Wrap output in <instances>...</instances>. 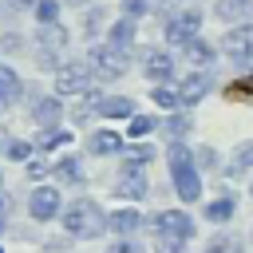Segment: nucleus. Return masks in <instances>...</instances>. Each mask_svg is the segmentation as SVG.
Returning a JSON list of instances; mask_svg holds the SVG:
<instances>
[{
    "label": "nucleus",
    "instance_id": "obj_1",
    "mask_svg": "<svg viewBox=\"0 0 253 253\" xmlns=\"http://www.w3.org/2000/svg\"><path fill=\"white\" fill-rule=\"evenodd\" d=\"M166 162H170V178H174L178 198L198 202V198H202V178H198V166H194V150H190L186 142H170Z\"/></svg>",
    "mask_w": 253,
    "mask_h": 253
},
{
    "label": "nucleus",
    "instance_id": "obj_2",
    "mask_svg": "<svg viewBox=\"0 0 253 253\" xmlns=\"http://www.w3.org/2000/svg\"><path fill=\"white\" fill-rule=\"evenodd\" d=\"M63 229H67L71 237H79V241L99 237V233L107 229V213H103L95 202L75 198V202H67V206H63Z\"/></svg>",
    "mask_w": 253,
    "mask_h": 253
},
{
    "label": "nucleus",
    "instance_id": "obj_3",
    "mask_svg": "<svg viewBox=\"0 0 253 253\" xmlns=\"http://www.w3.org/2000/svg\"><path fill=\"white\" fill-rule=\"evenodd\" d=\"M126 55H130V51H123V47H115V43L107 40V43H95V47L87 51V63H91V71H95L99 79H119V75H126Z\"/></svg>",
    "mask_w": 253,
    "mask_h": 253
},
{
    "label": "nucleus",
    "instance_id": "obj_4",
    "mask_svg": "<svg viewBox=\"0 0 253 253\" xmlns=\"http://www.w3.org/2000/svg\"><path fill=\"white\" fill-rule=\"evenodd\" d=\"M91 79H95V71H91L87 59L59 63V71H55V95H83L91 87Z\"/></svg>",
    "mask_w": 253,
    "mask_h": 253
},
{
    "label": "nucleus",
    "instance_id": "obj_5",
    "mask_svg": "<svg viewBox=\"0 0 253 253\" xmlns=\"http://www.w3.org/2000/svg\"><path fill=\"white\" fill-rule=\"evenodd\" d=\"M154 233H158V241H182L186 245L194 237V221L182 210H158L154 213Z\"/></svg>",
    "mask_w": 253,
    "mask_h": 253
},
{
    "label": "nucleus",
    "instance_id": "obj_6",
    "mask_svg": "<svg viewBox=\"0 0 253 253\" xmlns=\"http://www.w3.org/2000/svg\"><path fill=\"white\" fill-rule=\"evenodd\" d=\"M221 55L233 59V63H253V24H233L225 36H221Z\"/></svg>",
    "mask_w": 253,
    "mask_h": 253
},
{
    "label": "nucleus",
    "instance_id": "obj_7",
    "mask_svg": "<svg viewBox=\"0 0 253 253\" xmlns=\"http://www.w3.org/2000/svg\"><path fill=\"white\" fill-rule=\"evenodd\" d=\"M202 32V12L198 8H182L174 20H166V40L174 43V47H182L186 40H194Z\"/></svg>",
    "mask_w": 253,
    "mask_h": 253
},
{
    "label": "nucleus",
    "instance_id": "obj_8",
    "mask_svg": "<svg viewBox=\"0 0 253 253\" xmlns=\"http://www.w3.org/2000/svg\"><path fill=\"white\" fill-rule=\"evenodd\" d=\"M210 87H213V75L206 71V67H190V75L182 79V87H178V95H182V107H194V103H202L206 95H210Z\"/></svg>",
    "mask_w": 253,
    "mask_h": 253
},
{
    "label": "nucleus",
    "instance_id": "obj_9",
    "mask_svg": "<svg viewBox=\"0 0 253 253\" xmlns=\"http://www.w3.org/2000/svg\"><path fill=\"white\" fill-rule=\"evenodd\" d=\"M28 213H32L36 221H51V217L59 213V190H55V186H36L32 198H28Z\"/></svg>",
    "mask_w": 253,
    "mask_h": 253
},
{
    "label": "nucleus",
    "instance_id": "obj_10",
    "mask_svg": "<svg viewBox=\"0 0 253 253\" xmlns=\"http://www.w3.org/2000/svg\"><path fill=\"white\" fill-rule=\"evenodd\" d=\"M36 40H40V55L51 63V59L67 47V28H63L59 20H55V24H40V36H36Z\"/></svg>",
    "mask_w": 253,
    "mask_h": 253
},
{
    "label": "nucleus",
    "instance_id": "obj_11",
    "mask_svg": "<svg viewBox=\"0 0 253 253\" xmlns=\"http://www.w3.org/2000/svg\"><path fill=\"white\" fill-rule=\"evenodd\" d=\"M142 75L150 79V83H170V75H174V55L170 51H146L142 55Z\"/></svg>",
    "mask_w": 253,
    "mask_h": 253
},
{
    "label": "nucleus",
    "instance_id": "obj_12",
    "mask_svg": "<svg viewBox=\"0 0 253 253\" xmlns=\"http://www.w3.org/2000/svg\"><path fill=\"white\" fill-rule=\"evenodd\" d=\"M213 16L221 20V24H245L249 16H253V0H213Z\"/></svg>",
    "mask_w": 253,
    "mask_h": 253
},
{
    "label": "nucleus",
    "instance_id": "obj_13",
    "mask_svg": "<svg viewBox=\"0 0 253 253\" xmlns=\"http://www.w3.org/2000/svg\"><path fill=\"white\" fill-rule=\"evenodd\" d=\"M115 190H119V198H130V202L146 198V174H142V166H126Z\"/></svg>",
    "mask_w": 253,
    "mask_h": 253
},
{
    "label": "nucleus",
    "instance_id": "obj_14",
    "mask_svg": "<svg viewBox=\"0 0 253 253\" xmlns=\"http://www.w3.org/2000/svg\"><path fill=\"white\" fill-rule=\"evenodd\" d=\"M138 225H142V213H138L134 206H123V210L107 213V229H111V233H119V237H130Z\"/></svg>",
    "mask_w": 253,
    "mask_h": 253
},
{
    "label": "nucleus",
    "instance_id": "obj_15",
    "mask_svg": "<svg viewBox=\"0 0 253 253\" xmlns=\"http://www.w3.org/2000/svg\"><path fill=\"white\" fill-rule=\"evenodd\" d=\"M249 170H253V138H245V142L233 146V154L225 162V178H245Z\"/></svg>",
    "mask_w": 253,
    "mask_h": 253
},
{
    "label": "nucleus",
    "instance_id": "obj_16",
    "mask_svg": "<svg viewBox=\"0 0 253 253\" xmlns=\"http://www.w3.org/2000/svg\"><path fill=\"white\" fill-rule=\"evenodd\" d=\"M107 40H111L115 47H123V51H130V47H134V20H130V16H123V20H115V24L107 28Z\"/></svg>",
    "mask_w": 253,
    "mask_h": 253
},
{
    "label": "nucleus",
    "instance_id": "obj_17",
    "mask_svg": "<svg viewBox=\"0 0 253 253\" xmlns=\"http://www.w3.org/2000/svg\"><path fill=\"white\" fill-rule=\"evenodd\" d=\"M87 150H91V154H119V150H123V134H115V130H95V134L87 138Z\"/></svg>",
    "mask_w": 253,
    "mask_h": 253
},
{
    "label": "nucleus",
    "instance_id": "obj_18",
    "mask_svg": "<svg viewBox=\"0 0 253 253\" xmlns=\"http://www.w3.org/2000/svg\"><path fill=\"white\" fill-rule=\"evenodd\" d=\"M20 75L8 67V63H0V107H12L16 99H20Z\"/></svg>",
    "mask_w": 253,
    "mask_h": 253
},
{
    "label": "nucleus",
    "instance_id": "obj_19",
    "mask_svg": "<svg viewBox=\"0 0 253 253\" xmlns=\"http://www.w3.org/2000/svg\"><path fill=\"white\" fill-rule=\"evenodd\" d=\"M182 51H186V59H190L194 67H206V63L213 59V47H210V43H206L202 36H194V40H186V43H182Z\"/></svg>",
    "mask_w": 253,
    "mask_h": 253
},
{
    "label": "nucleus",
    "instance_id": "obj_20",
    "mask_svg": "<svg viewBox=\"0 0 253 253\" xmlns=\"http://www.w3.org/2000/svg\"><path fill=\"white\" fill-rule=\"evenodd\" d=\"M99 111H103L107 119H130V115H134V103H130L126 95H111V99H99Z\"/></svg>",
    "mask_w": 253,
    "mask_h": 253
},
{
    "label": "nucleus",
    "instance_id": "obj_21",
    "mask_svg": "<svg viewBox=\"0 0 253 253\" xmlns=\"http://www.w3.org/2000/svg\"><path fill=\"white\" fill-rule=\"evenodd\" d=\"M150 103H158V111H178L182 107V95L174 87H166V83H154L150 87Z\"/></svg>",
    "mask_w": 253,
    "mask_h": 253
},
{
    "label": "nucleus",
    "instance_id": "obj_22",
    "mask_svg": "<svg viewBox=\"0 0 253 253\" xmlns=\"http://www.w3.org/2000/svg\"><path fill=\"white\" fill-rule=\"evenodd\" d=\"M190 130H194V119H190V115H170V119L162 123V134H166L170 142H182Z\"/></svg>",
    "mask_w": 253,
    "mask_h": 253
},
{
    "label": "nucleus",
    "instance_id": "obj_23",
    "mask_svg": "<svg viewBox=\"0 0 253 253\" xmlns=\"http://www.w3.org/2000/svg\"><path fill=\"white\" fill-rule=\"evenodd\" d=\"M233 210H237V202H233L229 194H221L217 202H210V206H206V217L221 225V221H229V217H233Z\"/></svg>",
    "mask_w": 253,
    "mask_h": 253
},
{
    "label": "nucleus",
    "instance_id": "obj_24",
    "mask_svg": "<svg viewBox=\"0 0 253 253\" xmlns=\"http://www.w3.org/2000/svg\"><path fill=\"white\" fill-rule=\"evenodd\" d=\"M63 142H71V134L63 130V126H43L40 134H36V146H43V150H51V146H63Z\"/></svg>",
    "mask_w": 253,
    "mask_h": 253
},
{
    "label": "nucleus",
    "instance_id": "obj_25",
    "mask_svg": "<svg viewBox=\"0 0 253 253\" xmlns=\"http://www.w3.org/2000/svg\"><path fill=\"white\" fill-rule=\"evenodd\" d=\"M32 119L43 123V126H51V123L59 119V103H55V99H40V103L32 107Z\"/></svg>",
    "mask_w": 253,
    "mask_h": 253
},
{
    "label": "nucleus",
    "instance_id": "obj_26",
    "mask_svg": "<svg viewBox=\"0 0 253 253\" xmlns=\"http://www.w3.org/2000/svg\"><path fill=\"white\" fill-rule=\"evenodd\" d=\"M206 253H241V237H233V233H217V237L206 245Z\"/></svg>",
    "mask_w": 253,
    "mask_h": 253
},
{
    "label": "nucleus",
    "instance_id": "obj_27",
    "mask_svg": "<svg viewBox=\"0 0 253 253\" xmlns=\"http://www.w3.org/2000/svg\"><path fill=\"white\" fill-rule=\"evenodd\" d=\"M154 158V146H126L123 150V166H146Z\"/></svg>",
    "mask_w": 253,
    "mask_h": 253
},
{
    "label": "nucleus",
    "instance_id": "obj_28",
    "mask_svg": "<svg viewBox=\"0 0 253 253\" xmlns=\"http://www.w3.org/2000/svg\"><path fill=\"white\" fill-rule=\"evenodd\" d=\"M63 182H83V170H79V158H59L55 166H51Z\"/></svg>",
    "mask_w": 253,
    "mask_h": 253
},
{
    "label": "nucleus",
    "instance_id": "obj_29",
    "mask_svg": "<svg viewBox=\"0 0 253 253\" xmlns=\"http://www.w3.org/2000/svg\"><path fill=\"white\" fill-rule=\"evenodd\" d=\"M32 12H36L40 24H55V20H59V0H36Z\"/></svg>",
    "mask_w": 253,
    "mask_h": 253
},
{
    "label": "nucleus",
    "instance_id": "obj_30",
    "mask_svg": "<svg viewBox=\"0 0 253 253\" xmlns=\"http://www.w3.org/2000/svg\"><path fill=\"white\" fill-rule=\"evenodd\" d=\"M150 130H154V119H150V115H134V119H130V126H126V134H130V138H142V134H150Z\"/></svg>",
    "mask_w": 253,
    "mask_h": 253
},
{
    "label": "nucleus",
    "instance_id": "obj_31",
    "mask_svg": "<svg viewBox=\"0 0 253 253\" xmlns=\"http://www.w3.org/2000/svg\"><path fill=\"white\" fill-rule=\"evenodd\" d=\"M150 12H158L162 20H174L182 12V0H150Z\"/></svg>",
    "mask_w": 253,
    "mask_h": 253
},
{
    "label": "nucleus",
    "instance_id": "obj_32",
    "mask_svg": "<svg viewBox=\"0 0 253 253\" xmlns=\"http://www.w3.org/2000/svg\"><path fill=\"white\" fill-rule=\"evenodd\" d=\"M119 8H123V16L138 20V16H146V12H150V0H123Z\"/></svg>",
    "mask_w": 253,
    "mask_h": 253
},
{
    "label": "nucleus",
    "instance_id": "obj_33",
    "mask_svg": "<svg viewBox=\"0 0 253 253\" xmlns=\"http://www.w3.org/2000/svg\"><path fill=\"white\" fill-rule=\"evenodd\" d=\"M107 253H142V245H138V241H130V237H119V241H111V245H107Z\"/></svg>",
    "mask_w": 253,
    "mask_h": 253
},
{
    "label": "nucleus",
    "instance_id": "obj_34",
    "mask_svg": "<svg viewBox=\"0 0 253 253\" xmlns=\"http://www.w3.org/2000/svg\"><path fill=\"white\" fill-rule=\"evenodd\" d=\"M83 28H87V32H99V28H103V8H87V12H83Z\"/></svg>",
    "mask_w": 253,
    "mask_h": 253
},
{
    "label": "nucleus",
    "instance_id": "obj_35",
    "mask_svg": "<svg viewBox=\"0 0 253 253\" xmlns=\"http://www.w3.org/2000/svg\"><path fill=\"white\" fill-rule=\"evenodd\" d=\"M229 95H233V99H237V95H253V71H249V75H241V79L229 87Z\"/></svg>",
    "mask_w": 253,
    "mask_h": 253
},
{
    "label": "nucleus",
    "instance_id": "obj_36",
    "mask_svg": "<svg viewBox=\"0 0 253 253\" xmlns=\"http://www.w3.org/2000/svg\"><path fill=\"white\" fill-rule=\"evenodd\" d=\"M194 162H202V166H206V170H210V166H213V162H217V154H213V150H210V146H198V150H194Z\"/></svg>",
    "mask_w": 253,
    "mask_h": 253
},
{
    "label": "nucleus",
    "instance_id": "obj_37",
    "mask_svg": "<svg viewBox=\"0 0 253 253\" xmlns=\"http://www.w3.org/2000/svg\"><path fill=\"white\" fill-rule=\"evenodd\" d=\"M51 166L47 162H40V158H28V178H40V174H47Z\"/></svg>",
    "mask_w": 253,
    "mask_h": 253
},
{
    "label": "nucleus",
    "instance_id": "obj_38",
    "mask_svg": "<svg viewBox=\"0 0 253 253\" xmlns=\"http://www.w3.org/2000/svg\"><path fill=\"white\" fill-rule=\"evenodd\" d=\"M28 154H32L28 142H12V146H8V158H28Z\"/></svg>",
    "mask_w": 253,
    "mask_h": 253
},
{
    "label": "nucleus",
    "instance_id": "obj_39",
    "mask_svg": "<svg viewBox=\"0 0 253 253\" xmlns=\"http://www.w3.org/2000/svg\"><path fill=\"white\" fill-rule=\"evenodd\" d=\"M4 4H8V8H12V12H20V8H32V4H36V0H4Z\"/></svg>",
    "mask_w": 253,
    "mask_h": 253
},
{
    "label": "nucleus",
    "instance_id": "obj_40",
    "mask_svg": "<svg viewBox=\"0 0 253 253\" xmlns=\"http://www.w3.org/2000/svg\"><path fill=\"white\" fill-rule=\"evenodd\" d=\"M63 4H75V8H83V4H91V0H63Z\"/></svg>",
    "mask_w": 253,
    "mask_h": 253
},
{
    "label": "nucleus",
    "instance_id": "obj_41",
    "mask_svg": "<svg viewBox=\"0 0 253 253\" xmlns=\"http://www.w3.org/2000/svg\"><path fill=\"white\" fill-rule=\"evenodd\" d=\"M4 210H8V202H4V194H0V217H4Z\"/></svg>",
    "mask_w": 253,
    "mask_h": 253
},
{
    "label": "nucleus",
    "instance_id": "obj_42",
    "mask_svg": "<svg viewBox=\"0 0 253 253\" xmlns=\"http://www.w3.org/2000/svg\"><path fill=\"white\" fill-rule=\"evenodd\" d=\"M0 229H4V217H0Z\"/></svg>",
    "mask_w": 253,
    "mask_h": 253
}]
</instances>
